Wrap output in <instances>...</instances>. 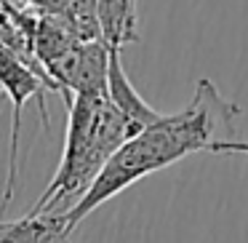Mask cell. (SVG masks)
Instances as JSON below:
<instances>
[{"mask_svg": "<svg viewBox=\"0 0 248 243\" xmlns=\"http://www.w3.org/2000/svg\"><path fill=\"white\" fill-rule=\"evenodd\" d=\"M237 115L240 107L221 97L208 78H200L187 107L173 115L160 113V118L128 136L109 155V161L91 182L86 195L70 211L59 214L67 230L72 232L91 211H96L102 203H107L109 198L136 184L139 179L166 166H173L187 155L208 150L211 142L216 139H232Z\"/></svg>", "mask_w": 248, "mask_h": 243, "instance_id": "1", "label": "cell"}, {"mask_svg": "<svg viewBox=\"0 0 248 243\" xmlns=\"http://www.w3.org/2000/svg\"><path fill=\"white\" fill-rule=\"evenodd\" d=\"M67 102L64 152L59 168L48 182L46 193L30 214H64L86 195L99 177L104 163L128 136L134 126L109 102L107 94H70Z\"/></svg>", "mask_w": 248, "mask_h": 243, "instance_id": "2", "label": "cell"}, {"mask_svg": "<svg viewBox=\"0 0 248 243\" xmlns=\"http://www.w3.org/2000/svg\"><path fill=\"white\" fill-rule=\"evenodd\" d=\"M46 78H38L30 67L22 65L19 56H14L11 51H0V88L11 97L14 102V126H11V155H8V184L3 200L14 198V187H16V155H19V120H22V104L30 97H46ZM48 83V81H46ZM51 86V83H48ZM46 102V99H43Z\"/></svg>", "mask_w": 248, "mask_h": 243, "instance_id": "3", "label": "cell"}, {"mask_svg": "<svg viewBox=\"0 0 248 243\" xmlns=\"http://www.w3.org/2000/svg\"><path fill=\"white\" fill-rule=\"evenodd\" d=\"M107 97L120 113L125 115L134 131L150 126L152 120L160 118L157 110H152L150 104L141 99V94L134 88V83L128 81L123 70V62H120V49H109V65H107Z\"/></svg>", "mask_w": 248, "mask_h": 243, "instance_id": "4", "label": "cell"}, {"mask_svg": "<svg viewBox=\"0 0 248 243\" xmlns=\"http://www.w3.org/2000/svg\"><path fill=\"white\" fill-rule=\"evenodd\" d=\"M99 38L107 49H123L139 40V14L136 0H96Z\"/></svg>", "mask_w": 248, "mask_h": 243, "instance_id": "5", "label": "cell"}, {"mask_svg": "<svg viewBox=\"0 0 248 243\" xmlns=\"http://www.w3.org/2000/svg\"><path fill=\"white\" fill-rule=\"evenodd\" d=\"M59 214H27L22 219H0V243H72Z\"/></svg>", "mask_w": 248, "mask_h": 243, "instance_id": "6", "label": "cell"}, {"mask_svg": "<svg viewBox=\"0 0 248 243\" xmlns=\"http://www.w3.org/2000/svg\"><path fill=\"white\" fill-rule=\"evenodd\" d=\"M208 152H230V155H248V142L216 139V142H211Z\"/></svg>", "mask_w": 248, "mask_h": 243, "instance_id": "7", "label": "cell"}]
</instances>
